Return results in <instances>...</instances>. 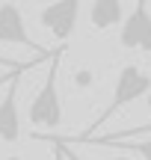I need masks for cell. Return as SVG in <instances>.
<instances>
[{
    "mask_svg": "<svg viewBox=\"0 0 151 160\" xmlns=\"http://www.w3.org/2000/svg\"><path fill=\"white\" fill-rule=\"evenodd\" d=\"M59 62H62V48H56V53L51 57L47 74L41 89L33 95L27 110V119L36 128H59L62 125V101H59V89H56V74H59Z\"/></svg>",
    "mask_w": 151,
    "mask_h": 160,
    "instance_id": "6da1fadb",
    "label": "cell"
},
{
    "mask_svg": "<svg viewBox=\"0 0 151 160\" xmlns=\"http://www.w3.org/2000/svg\"><path fill=\"white\" fill-rule=\"evenodd\" d=\"M145 95H151V77L142 68H136V65H124V68L119 71V77H116L113 98H110V104H107V110L101 113L98 125L110 122L122 107H128V104L139 101V98H145Z\"/></svg>",
    "mask_w": 151,
    "mask_h": 160,
    "instance_id": "7a4b0ae2",
    "label": "cell"
},
{
    "mask_svg": "<svg viewBox=\"0 0 151 160\" xmlns=\"http://www.w3.org/2000/svg\"><path fill=\"white\" fill-rule=\"evenodd\" d=\"M119 42H122L124 51L151 53V12H148V3H136V9L124 18L122 30H119Z\"/></svg>",
    "mask_w": 151,
    "mask_h": 160,
    "instance_id": "3957f363",
    "label": "cell"
},
{
    "mask_svg": "<svg viewBox=\"0 0 151 160\" xmlns=\"http://www.w3.org/2000/svg\"><path fill=\"white\" fill-rule=\"evenodd\" d=\"M0 42H9V45H24L30 51L41 53V57H51L33 36L27 33V24H24V12L18 9L15 3H3L0 6Z\"/></svg>",
    "mask_w": 151,
    "mask_h": 160,
    "instance_id": "277c9868",
    "label": "cell"
},
{
    "mask_svg": "<svg viewBox=\"0 0 151 160\" xmlns=\"http://www.w3.org/2000/svg\"><path fill=\"white\" fill-rule=\"evenodd\" d=\"M77 15H80L77 0H59V3H51L39 12V21H41V27H47L53 33L56 42H68L77 27Z\"/></svg>",
    "mask_w": 151,
    "mask_h": 160,
    "instance_id": "5b68a950",
    "label": "cell"
},
{
    "mask_svg": "<svg viewBox=\"0 0 151 160\" xmlns=\"http://www.w3.org/2000/svg\"><path fill=\"white\" fill-rule=\"evenodd\" d=\"M18 137H21V119H18V74H15L0 101V142H18Z\"/></svg>",
    "mask_w": 151,
    "mask_h": 160,
    "instance_id": "8992f818",
    "label": "cell"
},
{
    "mask_svg": "<svg viewBox=\"0 0 151 160\" xmlns=\"http://www.w3.org/2000/svg\"><path fill=\"white\" fill-rule=\"evenodd\" d=\"M89 18H92V27L98 30V33H104L113 24L122 21V3H119V0H95V3L89 6Z\"/></svg>",
    "mask_w": 151,
    "mask_h": 160,
    "instance_id": "52a82bcc",
    "label": "cell"
},
{
    "mask_svg": "<svg viewBox=\"0 0 151 160\" xmlns=\"http://www.w3.org/2000/svg\"><path fill=\"white\" fill-rule=\"evenodd\" d=\"M151 133V122L148 125H136V128H128V131H116V133H101V137H89L83 139L86 145H101V148H110L116 142H128V139H145Z\"/></svg>",
    "mask_w": 151,
    "mask_h": 160,
    "instance_id": "ba28073f",
    "label": "cell"
},
{
    "mask_svg": "<svg viewBox=\"0 0 151 160\" xmlns=\"http://www.w3.org/2000/svg\"><path fill=\"white\" fill-rule=\"evenodd\" d=\"M110 148H124V151H134L142 160H151V139H130V142H116Z\"/></svg>",
    "mask_w": 151,
    "mask_h": 160,
    "instance_id": "9c48e42d",
    "label": "cell"
},
{
    "mask_svg": "<svg viewBox=\"0 0 151 160\" xmlns=\"http://www.w3.org/2000/svg\"><path fill=\"white\" fill-rule=\"evenodd\" d=\"M36 65H41V59H33V62H18V59L0 57V68H12V71H27V68H36Z\"/></svg>",
    "mask_w": 151,
    "mask_h": 160,
    "instance_id": "30bf717a",
    "label": "cell"
},
{
    "mask_svg": "<svg viewBox=\"0 0 151 160\" xmlns=\"http://www.w3.org/2000/svg\"><path fill=\"white\" fill-rule=\"evenodd\" d=\"M74 80H77V86H92V71H89V68H80Z\"/></svg>",
    "mask_w": 151,
    "mask_h": 160,
    "instance_id": "8fae6325",
    "label": "cell"
},
{
    "mask_svg": "<svg viewBox=\"0 0 151 160\" xmlns=\"http://www.w3.org/2000/svg\"><path fill=\"white\" fill-rule=\"evenodd\" d=\"M53 160H65V151H62V145H56V148H53Z\"/></svg>",
    "mask_w": 151,
    "mask_h": 160,
    "instance_id": "7c38bea8",
    "label": "cell"
},
{
    "mask_svg": "<svg viewBox=\"0 0 151 160\" xmlns=\"http://www.w3.org/2000/svg\"><path fill=\"white\" fill-rule=\"evenodd\" d=\"M15 74H21V71H9V74H6L3 80H0V83H9V80H12V77H15Z\"/></svg>",
    "mask_w": 151,
    "mask_h": 160,
    "instance_id": "4fadbf2b",
    "label": "cell"
},
{
    "mask_svg": "<svg viewBox=\"0 0 151 160\" xmlns=\"http://www.w3.org/2000/svg\"><path fill=\"white\" fill-rule=\"evenodd\" d=\"M6 160H21V157H6Z\"/></svg>",
    "mask_w": 151,
    "mask_h": 160,
    "instance_id": "5bb4252c",
    "label": "cell"
},
{
    "mask_svg": "<svg viewBox=\"0 0 151 160\" xmlns=\"http://www.w3.org/2000/svg\"><path fill=\"white\" fill-rule=\"evenodd\" d=\"M119 160H130V157H119Z\"/></svg>",
    "mask_w": 151,
    "mask_h": 160,
    "instance_id": "9a60e30c",
    "label": "cell"
},
{
    "mask_svg": "<svg viewBox=\"0 0 151 160\" xmlns=\"http://www.w3.org/2000/svg\"><path fill=\"white\" fill-rule=\"evenodd\" d=\"M148 104H151V98H148Z\"/></svg>",
    "mask_w": 151,
    "mask_h": 160,
    "instance_id": "2e32d148",
    "label": "cell"
}]
</instances>
